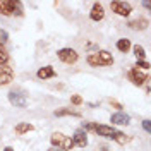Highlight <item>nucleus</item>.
Here are the masks:
<instances>
[{"mask_svg":"<svg viewBox=\"0 0 151 151\" xmlns=\"http://www.w3.org/2000/svg\"><path fill=\"white\" fill-rule=\"evenodd\" d=\"M50 141H52V146L57 148V150H62V151H69L74 148V141L65 136V134H62V132H53L52 136H50Z\"/></svg>","mask_w":151,"mask_h":151,"instance_id":"f257e3e1","label":"nucleus"},{"mask_svg":"<svg viewBox=\"0 0 151 151\" xmlns=\"http://www.w3.org/2000/svg\"><path fill=\"white\" fill-rule=\"evenodd\" d=\"M9 101L16 108H26L28 106V96L24 94V91H21V89H12L9 93Z\"/></svg>","mask_w":151,"mask_h":151,"instance_id":"f03ea898","label":"nucleus"},{"mask_svg":"<svg viewBox=\"0 0 151 151\" xmlns=\"http://www.w3.org/2000/svg\"><path fill=\"white\" fill-rule=\"evenodd\" d=\"M57 57L64 62V64H76L77 60H79V55H77V52H76L74 48H60L58 52H57Z\"/></svg>","mask_w":151,"mask_h":151,"instance_id":"7ed1b4c3","label":"nucleus"},{"mask_svg":"<svg viewBox=\"0 0 151 151\" xmlns=\"http://www.w3.org/2000/svg\"><path fill=\"white\" fill-rule=\"evenodd\" d=\"M110 7H112V10L117 16H122V17H127L132 12V5L129 2H119V0H115V2H110Z\"/></svg>","mask_w":151,"mask_h":151,"instance_id":"20e7f679","label":"nucleus"},{"mask_svg":"<svg viewBox=\"0 0 151 151\" xmlns=\"http://www.w3.org/2000/svg\"><path fill=\"white\" fill-rule=\"evenodd\" d=\"M127 77H129V81H131L134 86H142L146 81H148V76L141 72L139 69H136V67H132L131 70L127 72Z\"/></svg>","mask_w":151,"mask_h":151,"instance_id":"39448f33","label":"nucleus"},{"mask_svg":"<svg viewBox=\"0 0 151 151\" xmlns=\"http://www.w3.org/2000/svg\"><path fill=\"white\" fill-rule=\"evenodd\" d=\"M17 4L19 0H0V14L2 16H14Z\"/></svg>","mask_w":151,"mask_h":151,"instance_id":"423d86ee","label":"nucleus"},{"mask_svg":"<svg viewBox=\"0 0 151 151\" xmlns=\"http://www.w3.org/2000/svg\"><path fill=\"white\" fill-rule=\"evenodd\" d=\"M14 79V69L7 65H0V86H7Z\"/></svg>","mask_w":151,"mask_h":151,"instance_id":"0eeeda50","label":"nucleus"},{"mask_svg":"<svg viewBox=\"0 0 151 151\" xmlns=\"http://www.w3.org/2000/svg\"><path fill=\"white\" fill-rule=\"evenodd\" d=\"M98 136H103V137H108V139H113V136H115V129L110 127V125H103V124H100V125H94L93 129Z\"/></svg>","mask_w":151,"mask_h":151,"instance_id":"6e6552de","label":"nucleus"},{"mask_svg":"<svg viewBox=\"0 0 151 151\" xmlns=\"http://www.w3.org/2000/svg\"><path fill=\"white\" fill-rule=\"evenodd\" d=\"M72 141H74V144H77L79 148H86V146H88V134H86V131L83 129V127L74 132Z\"/></svg>","mask_w":151,"mask_h":151,"instance_id":"1a4fd4ad","label":"nucleus"},{"mask_svg":"<svg viewBox=\"0 0 151 151\" xmlns=\"http://www.w3.org/2000/svg\"><path fill=\"white\" fill-rule=\"evenodd\" d=\"M89 17H91V21H94V22H98V21H101V19L105 17V10H103V5L101 4H93V7H91V12H89Z\"/></svg>","mask_w":151,"mask_h":151,"instance_id":"9d476101","label":"nucleus"},{"mask_svg":"<svg viewBox=\"0 0 151 151\" xmlns=\"http://www.w3.org/2000/svg\"><path fill=\"white\" fill-rule=\"evenodd\" d=\"M150 26V21L144 17H139V19H134L129 22V28L134 29V31H144V29Z\"/></svg>","mask_w":151,"mask_h":151,"instance_id":"9b49d317","label":"nucleus"},{"mask_svg":"<svg viewBox=\"0 0 151 151\" xmlns=\"http://www.w3.org/2000/svg\"><path fill=\"white\" fill-rule=\"evenodd\" d=\"M131 122V117L127 115V113L124 112H117L112 115V124H117V125H127V124Z\"/></svg>","mask_w":151,"mask_h":151,"instance_id":"f8f14e48","label":"nucleus"},{"mask_svg":"<svg viewBox=\"0 0 151 151\" xmlns=\"http://www.w3.org/2000/svg\"><path fill=\"white\" fill-rule=\"evenodd\" d=\"M96 57H98V60H100V64H101V65H112V64H113L112 53H110V52H106V50L98 52V53H96Z\"/></svg>","mask_w":151,"mask_h":151,"instance_id":"ddd939ff","label":"nucleus"},{"mask_svg":"<svg viewBox=\"0 0 151 151\" xmlns=\"http://www.w3.org/2000/svg\"><path fill=\"white\" fill-rule=\"evenodd\" d=\"M38 79H50V77H55V70L52 65H47V67H41L40 70L36 72Z\"/></svg>","mask_w":151,"mask_h":151,"instance_id":"4468645a","label":"nucleus"},{"mask_svg":"<svg viewBox=\"0 0 151 151\" xmlns=\"http://www.w3.org/2000/svg\"><path fill=\"white\" fill-rule=\"evenodd\" d=\"M35 129V125L29 122H21L16 125V134H19V136H22V134H26V132H31Z\"/></svg>","mask_w":151,"mask_h":151,"instance_id":"2eb2a0df","label":"nucleus"},{"mask_svg":"<svg viewBox=\"0 0 151 151\" xmlns=\"http://www.w3.org/2000/svg\"><path fill=\"white\" fill-rule=\"evenodd\" d=\"M117 48H119V52L127 53V52L131 50V41H129L127 38H120V40L117 41Z\"/></svg>","mask_w":151,"mask_h":151,"instance_id":"dca6fc26","label":"nucleus"},{"mask_svg":"<svg viewBox=\"0 0 151 151\" xmlns=\"http://www.w3.org/2000/svg\"><path fill=\"white\" fill-rule=\"evenodd\" d=\"M65 115H70V117H81L79 112L70 110V108H60V110H55V117H65Z\"/></svg>","mask_w":151,"mask_h":151,"instance_id":"f3484780","label":"nucleus"},{"mask_svg":"<svg viewBox=\"0 0 151 151\" xmlns=\"http://www.w3.org/2000/svg\"><path fill=\"white\" fill-rule=\"evenodd\" d=\"M113 141H117L119 144H127V142L131 141V137H129V136H125L124 132L117 131V132H115V136H113Z\"/></svg>","mask_w":151,"mask_h":151,"instance_id":"a211bd4d","label":"nucleus"},{"mask_svg":"<svg viewBox=\"0 0 151 151\" xmlns=\"http://www.w3.org/2000/svg\"><path fill=\"white\" fill-rule=\"evenodd\" d=\"M9 53H7V50L4 47H0V65H7L9 64Z\"/></svg>","mask_w":151,"mask_h":151,"instance_id":"6ab92c4d","label":"nucleus"},{"mask_svg":"<svg viewBox=\"0 0 151 151\" xmlns=\"http://www.w3.org/2000/svg\"><path fill=\"white\" fill-rule=\"evenodd\" d=\"M134 55L137 57V60H144L146 52H144V48H142L141 45H136V47H134Z\"/></svg>","mask_w":151,"mask_h":151,"instance_id":"aec40b11","label":"nucleus"},{"mask_svg":"<svg viewBox=\"0 0 151 151\" xmlns=\"http://www.w3.org/2000/svg\"><path fill=\"white\" fill-rule=\"evenodd\" d=\"M88 64H89L91 67H101V64H100V60H98L96 53H91V55H88Z\"/></svg>","mask_w":151,"mask_h":151,"instance_id":"412c9836","label":"nucleus"},{"mask_svg":"<svg viewBox=\"0 0 151 151\" xmlns=\"http://www.w3.org/2000/svg\"><path fill=\"white\" fill-rule=\"evenodd\" d=\"M7 40H9V33L5 29H0V47H4L7 43Z\"/></svg>","mask_w":151,"mask_h":151,"instance_id":"4be33fe9","label":"nucleus"},{"mask_svg":"<svg viewBox=\"0 0 151 151\" xmlns=\"http://www.w3.org/2000/svg\"><path fill=\"white\" fill-rule=\"evenodd\" d=\"M136 69H144V70H148V69H150V64H148L146 60H137V62H136Z\"/></svg>","mask_w":151,"mask_h":151,"instance_id":"5701e85b","label":"nucleus"},{"mask_svg":"<svg viewBox=\"0 0 151 151\" xmlns=\"http://www.w3.org/2000/svg\"><path fill=\"white\" fill-rule=\"evenodd\" d=\"M70 103H72V105H81V103H83V98H81L79 94H74V96L70 98Z\"/></svg>","mask_w":151,"mask_h":151,"instance_id":"b1692460","label":"nucleus"},{"mask_svg":"<svg viewBox=\"0 0 151 151\" xmlns=\"http://www.w3.org/2000/svg\"><path fill=\"white\" fill-rule=\"evenodd\" d=\"M142 129L148 132V134L151 132V124H150V120H148V119H146V120H142Z\"/></svg>","mask_w":151,"mask_h":151,"instance_id":"393cba45","label":"nucleus"},{"mask_svg":"<svg viewBox=\"0 0 151 151\" xmlns=\"http://www.w3.org/2000/svg\"><path fill=\"white\" fill-rule=\"evenodd\" d=\"M110 105H112V106H115V108H119V110H120V108H122V105L119 103V101H117V100H110Z\"/></svg>","mask_w":151,"mask_h":151,"instance_id":"a878e982","label":"nucleus"},{"mask_svg":"<svg viewBox=\"0 0 151 151\" xmlns=\"http://www.w3.org/2000/svg\"><path fill=\"white\" fill-rule=\"evenodd\" d=\"M48 151H62V150H57V148H50Z\"/></svg>","mask_w":151,"mask_h":151,"instance_id":"bb28decb","label":"nucleus"},{"mask_svg":"<svg viewBox=\"0 0 151 151\" xmlns=\"http://www.w3.org/2000/svg\"><path fill=\"white\" fill-rule=\"evenodd\" d=\"M4 151H14V150H12V148H5Z\"/></svg>","mask_w":151,"mask_h":151,"instance_id":"cd10ccee","label":"nucleus"}]
</instances>
